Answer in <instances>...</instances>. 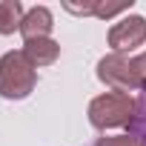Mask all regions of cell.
I'll return each instance as SVG.
<instances>
[{"label":"cell","mask_w":146,"mask_h":146,"mask_svg":"<svg viewBox=\"0 0 146 146\" xmlns=\"http://www.w3.org/2000/svg\"><path fill=\"white\" fill-rule=\"evenodd\" d=\"M35 86H37V72L23 52H6L0 57V95L3 98L20 100L32 95Z\"/></svg>","instance_id":"6da1fadb"},{"label":"cell","mask_w":146,"mask_h":146,"mask_svg":"<svg viewBox=\"0 0 146 146\" xmlns=\"http://www.w3.org/2000/svg\"><path fill=\"white\" fill-rule=\"evenodd\" d=\"M135 106H137V100H132L126 92H106L89 103V120L95 129L129 126L135 117Z\"/></svg>","instance_id":"7a4b0ae2"},{"label":"cell","mask_w":146,"mask_h":146,"mask_svg":"<svg viewBox=\"0 0 146 146\" xmlns=\"http://www.w3.org/2000/svg\"><path fill=\"white\" fill-rule=\"evenodd\" d=\"M98 78H100L106 86H112L115 92H126V95H129V89H137V78H135V69H132V57L117 54V52L106 54V57L98 63Z\"/></svg>","instance_id":"3957f363"},{"label":"cell","mask_w":146,"mask_h":146,"mask_svg":"<svg viewBox=\"0 0 146 146\" xmlns=\"http://www.w3.org/2000/svg\"><path fill=\"white\" fill-rule=\"evenodd\" d=\"M143 43H146V17H140V15H129L109 29V46L117 54L132 52Z\"/></svg>","instance_id":"277c9868"},{"label":"cell","mask_w":146,"mask_h":146,"mask_svg":"<svg viewBox=\"0 0 146 146\" xmlns=\"http://www.w3.org/2000/svg\"><path fill=\"white\" fill-rule=\"evenodd\" d=\"M54 29V17L46 6H35L23 15V23H20V35L23 40H40V37H49Z\"/></svg>","instance_id":"5b68a950"},{"label":"cell","mask_w":146,"mask_h":146,"mask_svg":"<svg viewBox=\"0 0 146 146\" xmlns=\"http://www.w3.org/2000/svg\"><path fill=\"white\" fill-rule=\"evenodd\" d=\"M23 54L26 60L37 69V66H52L60 57V43L52 37H40V40H26L23 43Z\"/></svg>","instance_id":"8992f818"},{"label":"cell","mask_w":146,"mask_h":146,"mask_svg":"<svg viewBox=\"0 0 146 146\" xmlns=\"http://www.w3.org/2000/svg\"><path fill=\"white\" fill-rule=\"evenodd\" d=\"M23 3L20 0H3L0 3V35H15L23 23Z\"/></svg>","instance_id":"52a82bcc"},{"label":"cell","mask_w":146,"mask_h":146,"mask_svg":"<svg viewBox=\"0 0 146 146\" xmlns=\"http://www.w3.org/2000/svg\"><path fill=\"white\" fill-rule=\"evenodd\" d=\"M129 132H132V137H137V140L146 146V92L140 95V100H137V106H135V117H132V123H129Z\"/></svg>","instance_id":"ba28073f"},{"label":"cell","mask_w":146,"mask_h":146,"mask_svg":"<svg viewBox=\"0 0 146 146\" xmlns=\"http://www.w3.org/2000/svg\"><path fill=\"white\" fill-rule=\"evenodd\" d=\"M135 6V0H129V3H98L95 6V17H115V15H120V12H129Z\"/></svg>","instance_id":"9c48e42d"},{"label":"cell","mask_w":146,"mask_h":146,"mask_svg":"<svg viewBox=\"0 0 146 146\" xmlns=\"http://www.w3.org/2000/svg\"><path fill=\"white\" fill-rule=\"evenodd\" d=\"M95 146H143V143L132 135H112V137H100Z\"/></svg>","instance_id":"30bf717a"},{"label":"cell","mask_w":146,"mask_h":146,"mask_svg":"<svg viewBox=\"0 0 146 146\" xmlns=\"http://www.w3.org/2000/svg\"><path fill=\"white\" fill-rule=\"evenodd\" d=\"M132 69H135V78H137V89L146 92V52L132 57Z\"/></svg>","instance_id":"8fae6325"}]
</instances>
